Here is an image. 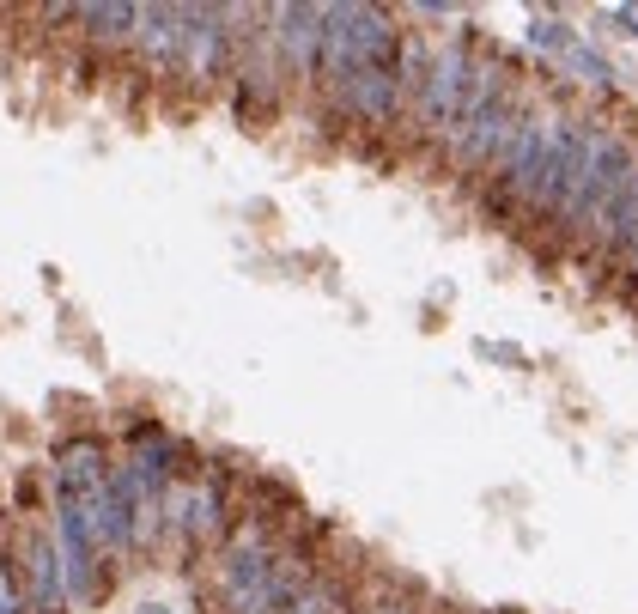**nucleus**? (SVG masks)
<instances>
[{
  "mask_svg": "<svg viewBox=\"0 0 638 614\" xmlns=\"http://www.w3.org/2000/svg\"><path fill=\"white\" fill-rule=\"evenodd\" d=\"M529 104H535V98L523 92L517 67H511L499 49H487L481 80H474V98H468V116H462L456 140L444 146V165H450L462 183H487V171L499 165V152H505L511 134L523 128Z\"/></svg>",
  "mask_w": 638,
  "mask_h": 614,
  "instance_id": "obj_1",
  "label": "nucleus"
},
{
  "mask_svg": "<svg viewBox=\"0 0 638 614\" xmlns=\"http://www.w3.org/2000/svg\"><path fill=\"white\" fill-rule=\"evenodd\" d=\"M481 37L474 31H456L444 43H432V61L420 73V86H414V104H408V134L426 140V146H450L462 116H468V98H474V80H481Z\"/></svg>",
  "mask_w": 638,
  "mask_h": 614,
  "instance_id": "obj_2",
  "label": "nucleus"
},
{
  "mask_svg": "<svg viewBox=\"0 0 638 614\" xmlns=\"http://www.w3.org/2000/svg\"><path fill=\"white\" fill-rule=\"evenodd\" d=\"M55 548H61V572H67L73 608H98L110 596L116 572H110V554L98 548L92 511L79 505V499H55Z\"/></svg>",
  "mask_w": 638,
  "mask_h": 614,
  "instance_id": "obj_3",
  "label": "nucleus"
},
{
  "mask_svg": "<svg viewBox=\"0 0 638 614\" xmlns=\"http://www.w3.org/2000/svg\"><path fill=\"white\" fill-rule=\"evenodd\" d=\"M189 31H183V55H177V80L189 92H213L231 86V55H237V7H183Z\"/></svg>",
  "mask_w": 638,
  "mask_h": 614,
  "instance_id": "obj_4",
  "label": "nucleus"
},
{
  "mask_svg": "<svg viewBox=\"0 0 638 614\" xmlns=\"http://www.w3.org/2000/svg\"><path fill=\"white\" fill-rule=\"evenodd\" d=\"M7 554H13V572H19V590H25V614H67V608H73L67 572H61V548H55V529L19 523V529L7 535Z\"/></svg>",
  "mask_w": 638,
  "mask_h": 614,
  "instance_id": "obj_5",
  "label": "nucleus"
},
{
  "mask_svg": "<svg viewBox=\"0 0 638 614\" xmlns=\"http://www.w3.org/2000/svg\"><path fill=\"white\" fill-rule=\"evenodd\" d=\"M323 25L329 7H274V55L286 92H316V61H323Z\"/></svg>",
  "mask_w": 638,
  "mask_h": 614,
  "instance_id": "obj_6",
  "label": "nucleus"
},
{
  "mask_svg": "<svg viewBox=\"0 0 638 614\" xmlns=\"http://www.w3.org/2000/svg\"><path fill=\"white\" fill-rule=\"evenodd\" d=\"M110 469H116V456H110L104 432H67V438H55V469H49V487H55V499H79V505H92Z\"/></svg>",
  "mask_w": 638,
  "mask_h": 614,
  "instance_id": "obj_7",
  "label": "nucleus"
},
{
  "mask_svg": "<svg viewBox=\"0 0 638 614\" xmlns=\"http://www.w3.org/2000/svg\"><path fill=\"white\" fill-rule=\"evenodd\" d=\"M183 31H189V13H183V7H140V25H134L128 55L146 67V80H158V86H171V80H177Z\"/></svg>",
  "mask_w": 638,
  "mask_h": 614,
  "instance_id": "obj_8",
  "label": "nucleus"
},
{
  "mask_svg": "<svg viewBox=\"0 0 638 614\" xmlns=\"http://www.w3.org/2000/svg\"><path fill=\"white\" fill-rule=\"evenodd\" d=\"M73 25L86 37V49H128L134 43V25H140V7H73Z\"/></svg>",
  "mask_w": 638,
  "mask_h": 614,
  "instance_id": "obj_9",
  "label": "nucleus"
},
{
  "mask_svg": "<svg viewBox=\"0 0 638 614\" xmlns=\"http://www.w3.org/2000/svg\"><path fill=\"white\" fill-rule=\"evenodd\" d=\"M0 614H25V590H19V572H13L7 542H0Z\"/></svg>",
  "mask_w": 638,
  "mask_h": 614,
  "instance_id": "obj_10",
  "label": "nucleus"
},
{
  "mask_svg": "<svg viewBox=\"0 0 638 614\" xmlns=\"http://www.w3.org/2000/svg\"><path fill=\"white\" fill-rule=\"evenodd\" d=\"M566 67H572V73H584L590 86H608V80H614V73H608V61H602L596 49H584V43H572V49H566Z\"/></svg>",
  "mask_w": 638,
  "mask_h": 614,
  "instance_id": "obj_11",
  "label": "nucleus"
},
{
  "mask_svg": "<svg viewBox=\"0 0 638 614\" xmlns=\"http://www.w3.org/2000/svg\"><path fill=\"white\" fill-rule=\"evenodd\" d=\"M529 43H535V49H547V55H566V49H572L578 37H572V31H566L560 19H535V31H529Z\"/></svg>",
  "mask_w": 638,
  "mask_h": 614,
  "instance_id": "obj_12",
  "label": "nucleus"
},
{
  "mask_svg": "<svg viewBox=\"0 0 638 614\" xmlns=\"http://www.w3.org/2000/svg\"><path fill=\"white\" fill-rule=\"evenodd\" d=\"M614 274H626V280H632V286H638V238H632V250H626V262H620V268H614Z\"/></svg>",
  "mask_w": 638,
  "mask_h": 614,
  "instance_id": "obj_13",
  "label": "nucleus"
},
{
  "mask_svg": "<svg viewBox=\"0 0 638 614\" xmlns=\"http://www.w3.org/2000/svg\"><path fill=\"white\" fill-rule=\"evenodd\" d=\"M614 25H626V37H638V7H620V13H614Z\"/></svg>",
  "mask_w": 638,
  "mask_h": 614,
  "instance_id": "obj_14",
  "label": "nucleus"
},
{
  "mask_svg": "<svg viewBox=\"0 0 638 614\" xmlns=\"http://www.w3.org/2000/svg\"><path fill=\"white\" fill-rule=\"evenodd\" d=\"M140 614H171V608H158V602H152V608H140Z\"/></svg>",
  "mask_w": 638,
  "mask_h": 614,
  "instance_id": "obj_15",
  "label": "nucleus"
}]
</instances>
